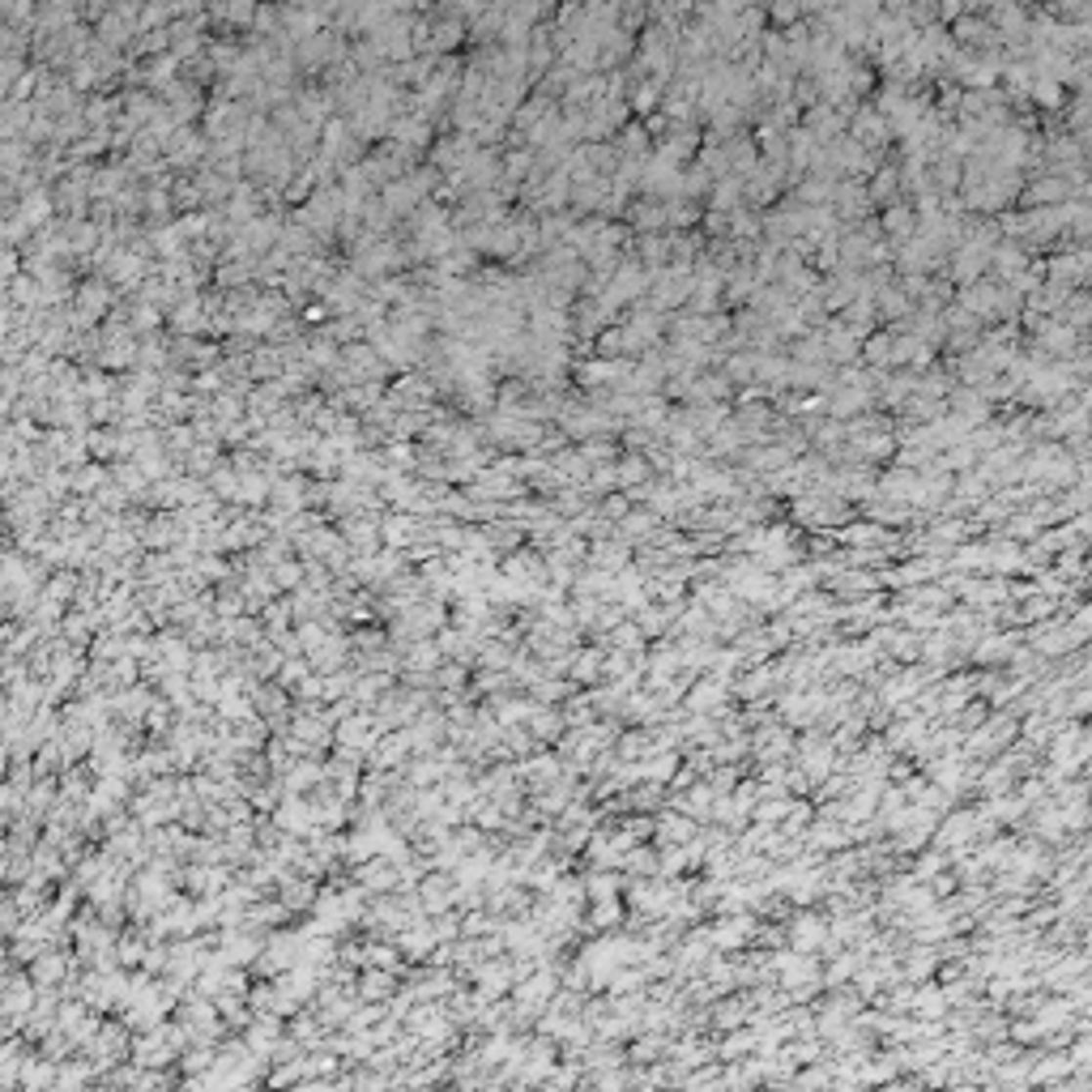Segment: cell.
I'll list each match as a JSON object with an SVG mask.
<instances>
[{
	"label": "cell",
	"mask_w": 1092,
	"mask_h": 1092,
	"mask_svg": "<svg viewBox=\"0 0 1092 1092\" xmlns=\"http://www.w3.org/2000/svg\"><path fill=\"white\" fill-rule=\"evenodd\" d=\"M794 14H798L794 0H777V5H772V18H777V22H790Z\"/></svg>",
	"instance_id": "cell-1"
}]
</instances>
